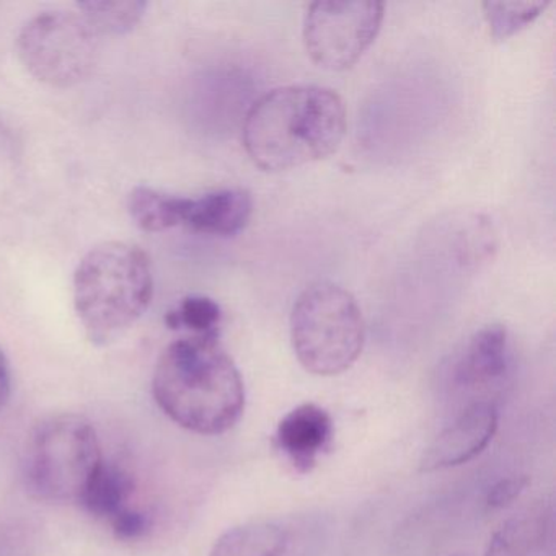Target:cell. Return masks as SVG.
<instances>
[{"label":"cell","instance_id":"9","mask_svg":"<svg viewBox=\"0 0 556 556\" xmlns=\"http://www.w3.org/2000/svg\"><path fill=\"white\" fill-rule=\"evenodd\" d=\"M497 422L500 412L494 400H473L452 425L435 435L422 454L419 468L431 473L473 460L493 441Z\"/></svg>","mask_w":556,"mask_h":556},{"label":"cell","instance_id":"23","mask_svg":"<svg viewBox=\"0 0 556 556\" xmlns=\"http://www.w3.org/2000/svg\"><path fill=\"white\" fill-rule=\"evenodd\" d=\"M2 131H4V129L0 128V149L4 148L5 142V135Z\"/></svg>","mask_w":556,"mask_h":556},{"label":"cell","instance_id":"2","mask_svg":"<svg viewBox=\"0 0 556 556\" xmlns=\"http://www.w3.org/2000/svg\"><path fill=\"white\" fill-rule=\"evenodd\" d=\"M152 393L172 421L197 434H224L245 409L242 376L217 338L168 344L155 366Z\"/></svg>","mask_w":556,"mask_h":556},{"label":"cell","instance_id":"20","mask_svg":"<svg viewBox=\"0 0 556 556\" xmlns=\"http://www.w3.org/2000/svg\"><path fill=\"white\" fill-rule=\"evenodd\" d=\"M529 484L526 475H513V477L501 478L488 490L486 506L491 509H504L510 506Z\"/></svg>","mask_w":556,"mask_h":556},{"label":"cell","instance_id":"22","mask_svg":"<svg viewBox=\"0 0 556 556\" xmlns=\"http://www.w3.org/2000/svg\"><path fill=\"white\" fill-rule=\"evenodd\" d=\"M279 556H314V546L308 542L307 535H299L294 532L291 545Z\"/></svg>","mask_w":556,"mask_h":556},{"label":"cell","instance_id":"19","mask_svg":"<svg viewBox=\"0 0 556 556\" xmlns=\"http://www.w3.org/2000/svg\"><path fill=\"white\" fill-rule=\"evenodd\" d=\"M109 526L119 540L132 542V540L146 536V533L151 530L152 519L146 510L132 506L126 509L125 513L119 514L118 517H115Z\"/></svg>","mask_w":556,"mask_h":556},{"label":"cell","instance_id":"1","mask_svg":"<svg viewBox=\"0 0 556 556\" xmlns=\"http://www.w3.org/2000/svg\"><path fill=\"white\" fill-rule=\"evenodd\" d=\"M344 131L346 109L334 90L279 87L250 106L243 123V148L262 170L285 172L333 154Z\"/></svg>","mask_w":556,"mask_h":556},{"label":"cell","instance_id":"11","mask_svg":"<svg viewBox=\"0 0 556 556\" xmlns=\"http://www.w3.org/2000/svg\"><path fill=\"white\" fill-rule=\"evenodd\" d=\"M331 439V416L315 403H304L291 409L279 421L275 435L279 451L301 473L314 470L320 455L330 447Z\"/></svg>","mask_w":556,"mask_h":556},{"label":"cell","instance_id":"17","mask_svg":"<svg viewBox=\"0 0 556 556\" xmlns=\"http://www.w3.org/2000/svg\"><path fill=\"white\" fill-rule=\"evenodd\" d=\"M172 330L187 331L188 337L217 338L223 311L206 295H188L165 317Z\"/></svg>","mask_w":556,"mask_h":556},{"label":"cell","instance_id":"21","mask_svg":"<svg viewBox=\"0 0 556 556\" xmlns=\"http://www.w3.org/2000/svg\"><path fill=\"white\" fill-rule=\"evenodd\" d=\"M12 393L11 366L8 357L0 351V413L4 412Z\"/></svg>","mask_w":556,"mask_h":556},{"label":"cell","instance_id":"13","mask_svg":"<svg viewBox=\"0 0 556 556\" xmlns=\"http://www.w3.org/2000/svg\"><path fill=\"white\" fill-rule=\"evenodd\" d=\"M136 481L131 471L116 462H100L77 503L96 519L110 523L119 514L132 507Z\"/></svg>","mask_w":556,"mask_h":556},{"label":"cell","instance_id":"5","mask_svg":"<svg viewBox=\"0 0 556 556\" xmlns=\"http://www.w3.org/2000/svg\"><path fill=\"white\" fill-rule=\"evenodd\" d=\"M103 460L96 429L76 415L48 419L28 445L25 480L45 501H79Z\"/></svg>","mask_w":556,"mask_h":556},{"label":"cell","instance_id":"18","mask_svg":"<svg viewBox=\"0 0 556 556\" xmlns=\"http://www.w3.org/2000/svg\"><path fill=\"white\" fill-rule=\"evenodd\" d=\"M548 2H484L483 11L490 27L491 37L503 41L519 34L532 24L546 8Z\"/></svg>","mask_w":556,"mask_h":556},{"label":"cell","instance_id":"3","mask_svg":"<svg viewBox=\"0 0 556 556\" xmlns=\"http://www.w3.org/2000/svg\"><path fill=\"white\" fill-rule=\"evenodd\" d=\"M152 295L151 262L131 243L97 245L80 260L74 275V307L97 346L119 340L148 311Z\"/></svg>","mask_w":556,"mask_h":556},{"label":"cell","instance_id":"6","mask_svg":"<svg viewBox=\"0 0 556 556\" xmlns=\"http://www.w3.org/2000/svg\"><path fill=\"white\" fill-rule=\"evenodd\" d=\"M99 37L79 12H43L22 28L18 56L35 79L70 89L92 76L99 63Z\"/></svg>","mask_w":556,"mask_h":556},{"label":"cell","instance_id":"15","mask_svg":"<svg viewBox=\"0 0 556 556\" xmlns=\"http://www.w3.org/2000/svg\"><path fill=\"white\" fill-rule=\"evenodd\" d=\"M187 198L139 187L128 198V210L136 226L146 232H164L184 226Z\"/></svg>","mask_w":556,"mask_h":556},{"label":"cell","instance_id":"12","mask_svg":"<svg viewBox=\"0 0 556 556\" xmlns=\"http://www.w3.org/2000/svg\"><path fill=\"white\" fill-rule=\"evenodd\" d=\"M253 201L242 188L211 191L200 198H187L184 226L207 236H236L252 217Z\"/></svg>","mask_w":556,"mask_h":556},{"label":"cell","instance_id":"14","mask_svg":"<svg viewBox=\"0 0 556 556\" xmlns=\"http://www.w3.org/2000/svg\"><path fill=\"white\" fill-rule=\"evenodd\" d=\"M294 530L276 522H253L227 530L210 556H279L291 545Z\"/></svg>","mask_w":556,"mask_h":556},{"label":"cell","instance_id":"4","mask_svg":"<svg viewBox=\"0 0 556 556\" xmlns=\"http://www.w3.org/2000/svg\"><path fill=\"white\" fill-rule=\"evenodd\" d=\"M366 340L363 312L351 292L330 281L307 286L291 314V341L299 363L315 376L350 369Z\"/></svg>","mask_w":556,"mask_h":556},{"label":"cell","instance_id":"7","mask_svg":"<svg viewBox=\"0 0 556 556\" xmlns=\"http://www.w3.org/2000/svg\"><path fill=\"white\" fill-rule=\"evenodd\" d=\"M382 21V2H314L304 22L308 56L324 70H348L374 43Z\"/></svg>","mask_w":556,"mask_h":556},{"label":"cell","instance_id":"16","mask_svg":"<svg viewBox=\"0 0 556 556\" xmlns=\"http://www.w3.org/2000/svg\"><path fill=\"white\" fill-rule=\"evenodd\" d=\"M77 11L97 34L125 35L141 24L148 4L138 0H90L77 5Z\"/></svg>","mask_w":556,"mask_h":556},{"label":"cell","instance_id":"8","mask_svg":"<svg viewBox=\"0 0 556 556\" xmlns=\"http://www.w3.org/2000/svg\"><path fill=\"white\" fill-rule=\"evenodd\" d=\"M513 361L509 331L503 325H488L457 351L448 366V379L460 392L486 395L509 379Z\"/></svg>","mask_w":556,"mask_h":556},{"label":"cell","instance_id":"10","mask_svg":"<svg viewBox=\"0 0 556 556\" xmlns=\"http://www.w3.org/2000/svg\"><path fill=\"white\" fill-rule=\"evenodd\" d=\"M555 527L553 500L542 497L494 530L484 556H553Z\"/></svg>","mask_w":556,"mask_h":556}]
</instances>
